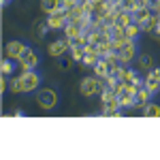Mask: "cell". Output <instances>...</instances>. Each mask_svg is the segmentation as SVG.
Listing matches in <instances>:
<instances>
[{
	"mask_svg": "<svg viewBox=\"0 0 160 160\" xmlns=\"http://www.w3.org/2000/svg\"><path fill=\"white\" fill-rule=\"evenodd\" d=\"M92 2H109V0H92Z\"/></svg>",
	"mask_w": 160,
	"mask_h": 160,
	"instance_id": "30",
	"label": "cell"
},
{
	"mask_svg": "<svg viewBox=\"0 0 160 160\" xmlns=\"http://www.w3.org/2000/svg\"><path fill=\"white\" fill-rule=\"evenodd\" d=\"M0 71H2V75L11 77V75H13V62L9 60V58H4V60H2V64H0Z\"/></svg>",
	"mask_w": 160,
	"mask_h": 160,
	"instance_id": "22",
	"label": "cell"
},
{
	"mask_svg": "<svg viewBox=\"0 0 160 160\" xmlns=\"http://www.w3.org/2000/svg\"><path fill=\"white\" fill-rule=\"evenodd\" d=\"M143 115H145V118H160V105L148 102V105L143 107Z\"/></svg>",
	"mask_w": 160,
	"mask_h": 160,
	"instance_id": "18",
	"label": "cell"
},
{
	"mask_svg": "<svg viewBox=\"0 0 160 160\" xmlns=\"http://www.w3.org/2000/svg\"><path fill=\"white\" fill-rule=\"evenodd\" d=\"M81 34H86V28L79 24V22H68V24L64 26V38L75 41V38L81 37Z\"/></svg>",
	"mask_w": 160,
	"mask_h": 160,
	"instance_id": "10",
	"label": "cell"
},
{
	"mask_svg": "<svg viewBox=\"0 0 160 160\" xmlns=\"http://www.w3.org/2000/svg\"><path fill=\"white\" fill-rule=\"evenodd\" d=\"M83 53H86V47H83V45L71 43V58H73L75 62H81V60H83Z\"/></svg>",
	"mask_w": 160,
	"mask_h": 160,
	"instance_id": "17",
	"label": "cell"
},
{
	"mask_svg": "<svg viewBox=\"0 0 160 160\" xmlns=\"http://www.w3.org/2000/svg\"><path fill=\"white\" fill-rule=\"evenodd\" d=\"M58 68H60V71H68V68H71V66H73V58H64V56H62V58H58Z\"/></svg>",
	"mask_w": 160,
	"mask_h": 160,
	"instance_id": "24",
	"label": "cell"
},
{
	"mask_svg": "<svg viewBox=\"0 0 160 160\" xmlns=\"http://www.w3.org/2000/svg\"><path fill=\"white\" fill-rule=\"evenodd\" d=\"M109 73H111L109 62L105 60V58H100V60L94 64V75H96V77H107Z\"/></svg>",
	"mask_w": 160,
	"mask_h": 160,
	"instance_id": "15",
	"label": "cell"
},
{
	"mask_svg": "<svg viewBox=\"0 0 160 160\" xmlns=\"http://www.w3.org/2000/svg\"><path fill=\"white\" fill-rule=\"evenodd\" d=\"M79 2H81V4H86V2H90V0H79Z\"/></svg>",
	"mask_w": 160,
	"mask_h": 160,
	"instance_id": "32",
	"label": "cell"
},
{
	"mask_svg": "<svg viewBox=\"0 0 160 160\" xmlns=\"http://www.w3.org/2000/svg\"><path fill=\"white\" fill-rule=\"evenodd\" d=\"M9 90H11L13 94H19L22 92V79L19 77H11L9 79Z\"/></svg>",
	"mask_w": 160,
	"mask_h": 160,
	"instance_id": "21",
	"label": "cell"
},
{
	"mask_svg": "<svg viewBox=\"0 0 160 160\" xmlns=\"http://www.w3.org/2000/svg\"><path fill=\"white\" fill-rule=\"evenodd\" d=\"M19 79H22V92H34L41 83V77H38L34 71H26V73L19 75Z\"/></svg>",
	"mask_w": 160,
	"mask_h": 160,
	"instance_id": "7",
	"label": "cell"
},
{
	"mask_svg": "<svg viewBox=\"0 0 160 160\" xmlns=\"http://www.w3.org/2000/svg\"><path fill=\"white\" fill-rule=\"evenodd\" d=\"M37 102H38L41 109L51 111L56 105H58V94H56L51 88H43V90H38V92H37Z\"/></svg>",
	"mask_w": 160,
	"mask_h": 160,
	"instance_id": "2",
	"label": "cell"
},
{
	"mask_svg": "<svg viewBox=\"0 0 160 160\" xmlns=\"http://www.w3.org/2000/svg\"><path fill=\"white\" fill-rule=\"evenodd\" d=\"M135 22V15H132V11H118V19H115V24L122 26V28H126V26H130Z\"/></svg>",
	"mask_w": 160,
	"mask_h": 160,
	"instance_id": "14",
	"label": "cell"
},
{
	"mask_svg": "<svg viewBox=\"0 0 160 160\" xmlns=\"http://www.w3.org/2000/svg\"><path fill=\"white\" fill-rule=\"evenodd\" d=\"M98 96H100V100H102V115H107V118H120V115H122V113H120L122 105H120V100H118V92H115V90L105 88Z\"/></svg>",
	"mask_w": 160,
	"mask_h": 160,
	"instance_id": "1",
	"label": "cell"
},
{
	"mask_svg": "<svg viewBox=\"0 0 160 160\" xmlns=\"http://www.w3.org/2000/svg\"><path fill=\"white\" fill-rule=\"evenodd\" d=\"M60 0H41V11L45 13V15H49V13H53L56 9H60Z\"/></svg>",
	"mask_w": 160,
	"mask_h": 160,
	"instance_id": "16",
	"label": "cell"
},
{
	"mask_svg": "<svg viewBox=\"0 0 160 160\" xmlns=\"http://www.w3.org/2000/svg\"><path fill=\"white\" fill-rule=\"evenodd\" d=\"M9 2H11V0H2V4H9Z\"/></svg>",
	"mask_w": 160,
	"mask_h": 160,
	"instance_id": "31",
	"label": "cell"
},
{
	"mask_svg": "<svg viewBox=\"0 0 160 160\" xmlns=\"http://www.w3.org/2000/svg\"><path fill=\"white\" fill-rule=\"evenodd\" d=\"M120 56V64H128V62H132V58L137 56V45L135 41H128L126 45H124V49L118 53Z\"/></svg>",
	"mask_w": 160,
	"mask_h": 160,
	"instance_id": "11",
	"label": "cell"
},
{
	"mask_svg": "<svg viewBox=\"0 0 160 160\" xmlns=\"http://www.w3.org/2000/svg\"><path fill=\"white\" fill-rule=\"evenodd\" d=\"M7 88H9V77H7V75H2V79H0V90H2V94L7 92Z\"/></svg>",
	"mask_w": 160,
	"mask_h": 160,
	"instance_id": "28",
	"label": "cell"
},
{
	"mask_svg": "<svg viewBox=\"0 0 160 160\" xmlns=\"http://www.w3.org/2000/svg\"><path fill=\"white\" fill-rule=\"evenodd\" d=\"M109 2H111V4H115V7H120V4H122L124 0H109Z\"/></svg>",
	"mask_w": 160,
	"mask_h": 160,
	"instance_id": "29",
	"label": "cell"
},
{
	"mask_svg": "<svg viewBox=\"0 0 160 160\" xmlns=\"http://www.w3.org/2000/svg\"><path fill=\"white\" fill-rule=\"evenodd\" d=\"M139 32H141V26L135 24V22H132L130 26H126V28H124V34H126V38H130V41H135V38L139 37Z\"/></svg>",
	"mask_w": 160,
	"mask_h": 160,
	"instance_id": "19",
	"label": "cell"
},
{
	"mask_svg": "<svg viewBox=\"0 0 160 160\" xmlns=\"http://www.w3.org/2000/svg\"><path fill=\"white\" fill-rule=\"evenodd\" d=\"M111 37H113V38H126V34H124V28L115 24L113 28H111Z\"/></svg>",
	"mask_w": 160,
	"mask_h": 160,
	"instance_id": "25",
	"label": "cell"
},
{
	"mask_svg": "<svg viewBox=\"0 0 160 160\" xmlns=\"http://www.w3.org/2000/svg\"><path fill=\"white\" fill-rule=\"evenodd\" d=\"M149 96H152V92H149L145 86H141L135 92V107H137V109H143V107L149 102Z\"/></svg>",
	"mask_w": 160,
	"mask_h": 160,
	"instance_id": "12",
	"label": "cell"
},
{
	"mask_svg": "<svg viewBox=\"0 0 160 160\" xmlns=\"http://www.w3.org/2000/svg\"><path fill=\"white\" fill-rule=\"evenodd\" d=\"M24 51H26V45L22 41H9V43L4 45V58H9V60H19Z\"/></svg>",
	"mask_w": 160,
	"mask_h": 160,
	"instance_id": "8",
	"label": "cell"
},
{
	"mask_svg": "<svg viewBox=\"0 0 160 160\" xmlns=\"http://www.w3.org/2000/svg\"><path fill=\"white\" fill-rule=\"evenodd\" d=\"M158 26H160V19H158V15L154 13V17L141 26V30H143V32H156V28H158Z\"/></svg>",
	"mask_w": 160,
	"mask_h": 160,
	"instance_id": "20",
	"label": "cell"
},
{
	"mask_svg": "<svg viewBox=\"0 0 160 160\" xmlns=\"http://www.w3.org/2000/svg\"><path fill=\"white\" fill-rule=\"evenodd\" d=\"M145 7H149V0H132V13L139 9H145Z\"/></svg>",
	"mask_w": 160,
	"mask_h": 160,
	"instance_id": "26",
	"label": "cell"
},
{
	"mask_svg": "<svg viewBox=\"0 0 160 160\" xmlns=\"http://www.w3.org/2000/svg\"><path fill=\"white\" fill-rule=\"evenodd\" d=\"M154 13H156V11H152L149 7H145V9H139V11H135V13H132V15H135V24L143 26L145 22H149V19L154 17Z\"/></svg>",
	"mask_w": 160,
	"mask_h": 160,
	"instance_id": "13",
	"label": "cell"
},
{
	"mask_svg": "<svg viewBox=\"0 0 160 160\" xmlns=\"http://www.w3.org/2000/svg\"><path fill=\"white\" fill-rule=\"evenodd\" d=\"M47 24L51 30H64V26L68 24V17H66V9H56L53 13L47 15Z\"/></svg>",
	"mask_w": 160,
	"mask_h": 160,
	"instance_id": "4",
	"label": "cell"
},
{
	"mask_svg": "<svg viewBox=\"0 0 160 160\" xmlns=\"http://www.w3.org/2000/svg\"><path fill=\"white\" fill-rule=\"evenodd\" d=\"M79 92H81V96H96L100 94V81L98 77L94 75V77H83L81 79V83H79Z\"/></svg>",
	"mask_w": 160,
	"mask_h": 160,
	"instance_id": "3",
	"label": "cell"
},
{
	"mask_svg": "<svg viewBox=\"0 0 160 160\" xmlns=\"http://www.w3.org/2000/svg\"><path fill=\"white\" fill-rule=\"evenodd\" d=\"M60 4H62V9L71 11L73 7H77V4H79V0H60Z\"/></svg>",
	"mask_w": 160,
	"mask_h": 160,
	"instance_id": "27",
	"label": "cell"
},
{
	"mask_svg": "<svg viewBox=\"0 0 160 160\" xmlns=\"http://www.w3.org/2000/svg\"><path fill=\"white\" fill-rule=\"evenodd\" d=\"M143 86L148 88L152 94L158 92L160 90V68H152V71H148L145 79H143Z\"/></svg>",
	"mask_w": 160,
	"mask_h": 160,
	"instance_id": "9",
	"label": "cell"
},
{
	"mask_svg": "<svg viewBox=\"0 0 160 160\" xmlns=\"http://www.w3.org/2000/svg\"><path fill=\"white\" fill-rule=\"evenodd\" d=\"M66 51H71V41L68 38H58V41L49 43V47H47V53L51 58H62V56H66Z\"/></svg>",
	"mask_w": 160,
	"mask_h": 160,
	"instance_id": "6",
	"label": "cell"
},
{
	"mask_svg": "<svg viewBox=\"0 0 160 160\" xmlns=\"http://www.w3.org/2000/svg\"><path fill=\"white\" fill-rule=\"evenodd\" d=\"M19 68H22V73H26V71H34L38 64V56L34 49H30V47H26V51L22 53V58H19Z\"/></svg>",
	"mask_w": 160,
	"mask_h": 160,
	"instance_id": "5",
	"label": "cell"
},
{
	"mask_svg": "<svg viewBox=\"0 0 160 160\" xmlns=\"http://www.w3.org/2000/svg\"><path fill=\"white\" fill-rule=\"evenodd\" d=\"M139 68L145 71V73L152 71V58H149V56H141V58H139Z\"/></svg>",
	"mask_w": 160,
	"mask_h": 160,
	"instance_id": "23",
	"label": "cell"
}]
</instances>
